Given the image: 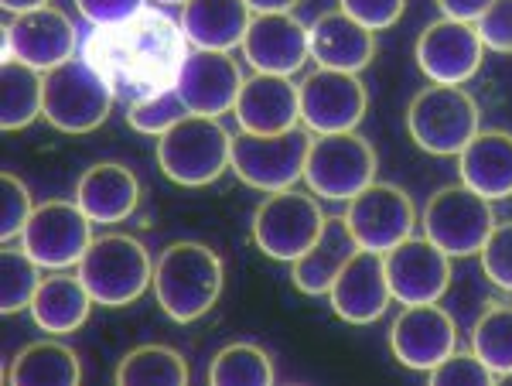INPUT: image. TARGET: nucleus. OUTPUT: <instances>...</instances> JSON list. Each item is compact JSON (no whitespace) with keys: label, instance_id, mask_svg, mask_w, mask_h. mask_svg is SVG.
<instances>
[{"label":"nucleus","instance_id":"nucleus-23","mask_svg":"<svg viewBox=\"0 0 512 386\" xmlns=\"http://www.w3.org/2000/svg\"><path fill=\"white\" fill-rule=\"evenodd\" d=\"M137 199H140V185L134 171L117 161H99L93 168H86L76 185L79 209L99 226L123 223L137 209Z\"/></svg>","mask_w":512,"mask_h":386},{"label":"nucleus","instance_id":"nucleus-35","mask_svg":"<svg viewBox=\"0 0 512 386\" xmlns=\"http://www.w3.org/2000/svg\"><path fill=\"white\" fill-rule=\"evenodd\" d=\"M427 383L431 386H492L495 373L475 352L454 349L448 359H441L434 369H427Z\"/></svg>","mask_w":512,"mask_h":386},{"label":"nucleus","instance_id":"nucleus-25","mask_svg":"<svg viewBox=\"0 0 512 386\" xmlns=\"http://www.w3.org/2000/svg\"><path fill=\"white\" fill-rule=\"evenodd\" d=\"M355 250H359V243H355L345 216H328V223H325V229H321L315 246L291 264L294 287L301 294H308V298H321V294H328L332 291V284L338 281V274H342V267L352 260Z\"/></svg>","mask_w":512,"mask_h":386},{"label":"nucleus","instance_id":"nucleus-43","mask_svg":"<svg viewBox=\"0 0 512 386\" xmlns=\"http://www.w3.org/2000/svg\"><path fill=\"white\" fill-rule=\"evenodd\" d=\"M7 14H24V11H38V7H48L52 0H0Z\"/></svg>","mask_w":512,"mask_h":386},{"label":"nucleus","instance_id":"nucleus-10","mask_svg":"<svg viewBox=\"0 0 512 386\" xmlns=\"http://www.w3.org/2000/svg\"><path fill=\"white\" fill-rule=\"evenodd\" d=\"M420 226H424L427 240L441 246L451 260L475 257V253H482V246L495 226L492 202L485 195H478L475 188H468L465 182L444 185L424 205Z\"/></svg>","mask_w":512,"mask_h":386},{"label":"nucleus","instance_id":"nucleus-5","mask_svg":"<svg viewBox=\"0 0 512 386\" xmlns=\"http://www.w3.org/2000/svg\"><path fill=\"white\" fill-rule=\"evenodd\" d=\"M79 277L96 305L127 308L154 284V264L147 246L123 233H106L89 243L79 260Z\"/></svg>","mask_w":512,"mask_h":386},{"label":"nucleus","instance_id":"nucleus-32","mask_svg":"<svg viewBox=\"0 0 512 386\" xmlns=\"http://www.w3.org/2000/svg\"><path fill=\"white\" fill-rule=\"evenodd\" d=\"M472 352L499 376L512 373V305H492L472 325Z\"/></svg>","mask_w":512,"mask_h":386},{"label":"nucleus","instance_id":"nucleus-11","mask_svg":"<svg viewBox=\"0 0 512 386\" xmlns=\"http://www.w3.org/2000/svg\"><path fill=\"white\" fill-rule=\"evenodd\" d=\"M93 243V219L79 209V202L52 199L31 212L21 233V246L41 270H65L79 264Z\"/></svg>","mask_w":512,"mask_h":386},{"label":"nucleus","instance_id":"nucleus-16","mask_svg":"<svg viewBox=\"0 0 512 386\" xmlns=\"http://www.w3.org/2000/svg\"><path fill=\"white\" fill-rule=\"evenodd\" d=\"M393 301L400 305H434L451 284V257L427 236H410L383 253Z\"/></svg>","mask_w":512,"mask_h":386},{"label":"nucleus","instance_id":"nucleus-22","mask_svg":"<svg viewBox=\"0 0 512 386\" xmlns=\"http://www.w3.org/2000/svg\"><path fill=\"white\" fill-rule=\"evenodd\" d=\"M308 38L311 59L318 62V69H338L359 76L376 59V31H369L366 24L349 18L342 7L318 14L308 28Z\"/></svg>","mask_w":512,"mask_h":386},{"label":"nucleus","instance_id":"nucleus-18","mask_svg":"<svg viewBox=\"0 0 512 386\" xmlns=\"http://www.w3.org/2000/svg\"><path fill=\"white\" fill-rule=\"evenodd\" d=\"M243 82V69L229 52H202V48H195L181 65L175 89L188 110L198 113V117H222V113L236 110Z\"/></svg>","mask_w":512,"mask_h":386},{"label":"nucleus","instance_id":"nucleus-3","mask_svg":"<svg viewBox=\"0 0 512 386\" xmlns=\"http://www.w3.org/2000/svg\"><path fill=\"white\" fill-rule=\"evenodd\" d=\"M158 164L164 178H171L181 188L212 185L233 164V137L219 117L188 113L168 134L158 137Z\"/></svg>","mask_w":512,"mask_h":386},{"label":"nucleus","instance_id":"nucleus-2","mask_svg":"<svg viewBox=\"0 0 512 386\" xmlns=\"http://www.w3.org/2000/svg\"><path fill=\"white\" fill-rule=\"evenodd\" d=\"M222 281H226V270L219 253L205 243L181 240L158 257L151 287L164 315L178 325H188L209 315L222 294Z\"/></svg>","mask_w":512,"mask_h":386},{"label":"nucleus","instance_id":"nucleus-12","mask_svg":"<svg viewBox=\"0 0 512 386\" xmlns=\"http://www.w3.org/2000/svg\"><path fill=\"white\" fill-rule=\"evenodd\" d=\"M369 93L355 72L315 69L301 82V127L311 134H345L366 117Z\"/></svg>","mask_w":512,"mask_h":386},{"label":"nucleus","instance_id":"nucleus-17","mask_svg":"<svg viewBox=\"0 0 512 386\" xmlns=\"http://www.w3.org/2000/svg\"><path fill=\"white\" fill-rule=\"evenodd\" d=\"M390 349L400 366L427 373L458 349V328L437 301L434 305H407L390 328Z\"/></svg>","mask_w":512,"mask_h":386},{"label":"nucleus","instance_id":"nucleus-31","mask_svg":"<svg viewBox=\"0 0 512 386\" xmlns=\"http://www.w3.org/2000/svg\"><path fill=\"white\" fill-rule=\"evenodd\" d=\"M212 386H270L274 383V363L253 342H233L219 349L209 366Z\"/></svg>","mask_w":512,"mask_h":386},{"label":"nucleus","instance_id":"nucleus-38","mask_svg":"<svg viewBox=\"0 0 512 386\" xmlns=\"http://www.w3.org/2000/svg\"><path fill=\"white\" fill-rule=\"evenodd\" d=\"M338 7L369 31H386L403 18L407 0H338Z\"/></svg>","mask_w":512,"mask_h":386},{"label":"nucleus","instance_id":"nucleus-1","mask_svg":"<svg viewBox=\"0 0 512 386\" xmlns=\"http://www.w3.org/2000/svg\"><path fill=\"white\" fill-rule=\"evenodd\" d=\"M188 55L181 24L147 7L127 21L99 24L82 45V59L127 103L175 86Z\"/></svg>","mask_w":512,"mask_h":386},{"label":"nucleus","instance_id":"nucleus-41","mask_svg":"<svg viewBox=\"0 0 512 386\" xmlns=\"http://www.w3.org/2000/svg\"><path fill=\"white\" fill-rule=\"evenodd\" d=\"M437 7H441L444 18L475 24L492 7V0H437Z\"/></svg>","mask_w":512,"mask_h":386},{"label":"nucleus","instance_id":"nucleus-37","mask_svg":"<svg viewBox=\"0 0 512 386\" xmlns=\"http://www.w3.org/2000/svg\"><path fill=\"white\" fill-rule=\"evenodd\" d=\"M478 257L485 277L502 291H512V223H495Z\"/></svg>","mask_w":512,"mask_h":386},{"label":"nucleus","instance_id":"nucleus-19","mask_svg":"<svg viewBox=\"0 0 512 386\" xmlns=\"http://www.w3.org/2000/svg\"><path fill=\"white\" fill-rule=\"evenodd\" d=\"M328 301L335 315L349 325H373L376 318H383L393 301L383 253L359 246L328 291Z\"/></svg>","mask_w":512,"mask_h":386},{"label":"nucleus","instance_id":"nucleus-14","mask_svg":"<svg viewBox=\"0 0 512 386\" xmlns=\"http://www.w3.org/2000/svg\"><path fill=\"white\" fill-rule=\"evenodd\" d=\"M345 223H349L355 243H359L362 250L386 253L414 236L417 212L403 188L373 182V185L362 188L355 199H349Z\"/></svg>","mask_w":512,"mask_h":386},{"label":"nucleus","instance_id":"nucleus-24","mask_svg":"<svg viewBox=\"0 0 512 386\" xmlns=\"http://www.w3.org/2000/svg\"><path fill=\"white\" fill-rule=\"evenodd\" d=\"M253 11L246 0H188L181 7V31L202 52H233L250 31Z\"/></svg>","mask_w":512,"mask_h":386},{"label":"nucleus","instance_id":"nucleus-33","mask_svg":"<svg viewBox=\"0 0 512 386\" xmlns=\"http://www.w3.org/2000/svg\"><path fill=\"white\" fill-rule=\"evenodd\" d=\"M41 267L31 260V253L14 250V246H4L0 250V311L4 315H14L21 308H31L38 287H41Z\"/></svg>","mask_w":512,"mask_h":386},{"label":"nucleus","instance_id":"nucleus-15","mask_svg":"<svg viewBox=\"0 0 512 386\" xmlns=\"http://www.w3.org/2000/svg\"><path fill=\"white\" fill-rule=\"evenodd\" d=\"M485 41L468 21H431L417 38V65L431 82L441 86H465L482 69Z\"/></svg>","mask_w":512,"mask_h":386},{"label":"nucleus","instance_id":"nucleus-26","mask_svg":"<svg viewBox=\"0 0 512 386\" xmlns=\"http://www.w3.org/2000/svg\"><path fill=\"white\" fill-rule=\"evenodd\" d=\"M458 171L461 182L489 202L512 199V134L478 130L458 154Z\"/></svg>","mask_w":512,"mask_h":386},{"label":"nucleus","instance_id":"nucleus-20","mask_svg":"<svg viewBox=\"0 0 512 386\" xmlns=\"http://www.w3.org/2000/svg\"><path fill=\"white\" fill-rule=\"evenodd\" d=\"M243 55L256 72L270 76H294L311 59L308 28L294 18V11L253 14L250 31L243 38Z\"/></svg>","mask_w":512,"mask_h":386},{"label":"nucleus","instance_id":"nucleus-29","mask_svg":"<svg viewBox=\"0 0 512 386\" xmlns=\"http://www.w3.org/2000/svg\"><path fill=\"white\" fill-rule=\"evenodd\" d=\"M0 123L4 130H24L45 117V72L18 59H4L0 72Z\"/></svg>","mask_w":512,"mask_h":386},{"label":"nucleus","instance_id":"nucleus-34","mask_svg":"<svg viewBox=\"0 0 512 386\" xmlns=\"http://www.w3.org/2000/svg\"><path fill=\"white\" fill-rule=\"evenodd\" d=\"M188 106L181 100V93L175 86L171 89H161L154 96H144L137 103H127V123L137 130V134H147V137H161L175 127L178 120L188 117Z\"/></svg>","mask_w":512,"mask_h":386},{"label":"nucleus","instance_id":"nucleus-6","mask_svg":"<svg viewBox=\"0 0 512 386\" xmlns=\"http://www.w3.org/2000/svg\"><path fill=\"white\" fill-rule=\"evenodd\" d=\"M328 216L321 212V202L315 192H270L267 199L256 205L253 212V243L267 253L270 260L294 264L297 257L315 246V240L325 229Z\"/></svg>","mask_w":512,"mask_h":386},{"label":"nucleus","instance_id":"nucleus-44","mask_svg":"<svg viewBox=\"0 0 512 386\" xmlns=\"http://www.w3.org/2000/svg\"><path fill=\"white\" fill-rule=\"evenodd\" d=\"M158 4H178V7H185L188 0H158Z\"/></svg>","mask_w":512,"mask_h":386},{"label":"nucleus","instance_id":"nucleus-28","mask_svg":"<svg viewBox=\"0 0 512 386\" xmlns=\"http://www.w3.org/2000/svg\"><path fill=\"white\" fill-rule=\"evenodd\" d=\"M82 380V366L76 349L55 339H41L24 346L11 359L7 383L11 386H76Z\"/></svg>","mask_w":512,"mask_h":386},{"label":"nucleus","instance_id":"nucleus-40","mask_svg":"<svg viewBox=\"0 0 512 386\" xmlns=\"http://www.w3.org/2000/svg\"><path fill=\"white\" fill-rule=\"evenodd\" d=\"M79 14L89 24H117L144 11V0H76Z\"/></svg>","mask_w":512,"mask_h":386},{"label":"nucleus","instance_id":"nucleus-42","mask_svg":"<svg viewBox=\"0 0 512 386\" xmlns=\"http://www.w3.org/2000/svg\"><path fill=\"white\" fill-rule=\"evenodd\" d=\"M297 0H246L253 14H280V11H294Z\"/></svg>","mask_w":512,"mask_h":386},{"label":"nucleus","instance_id":"nucleus-27","mask_svg":"<svg viewBox=\"0 0 512 386\" xmlns=\"http://www.w3.org/2000/svg\"><path fill=\"white\" fill-rule=\"evenodd\" d=\"M93 305V294L79 274H52L41 281L35 301H31V318L48 335H72L86 325Z\"/></svg>","mask_w":512,"mask_h":386},{"label":"nucleus","instance_id":"nucleus-36","mask_svg":"<svg viewBox=\"0 0 512 386\" xmlns=\"http://www.w3.org/2000/svg\"><path fill=\"white\" fill-rule=\"evenodd\" d=\"M0 192H4L0 195V236H4V243H11L14 236L24 233L35 205H31L28 185H24L18 175H11V171L0 175Z\"/></svg>","mask_w":512,"mask_h":386},{"label":"nucleus","instance_id":"nucleus-4","mask_svg":"<svg viewBox=\"0 0 512 386\" xmlns=\"http://www.w3.org/2000/svg\"><path fill=\"white\" fill-rule=\"evenodd\" d=\"M410 141L434 158H454L482 130V113L468 89L431 82L407 106Z\"/></svg>","mask_w":512,"mask_h":386},{"label":"nucleus","instance_id":"nucleus-45","mask_svg":"<svg viewBox=\"0 0 512 386\" xmlns=\"http://www.w3.org/2000/svg\"><path fill=\"white\" fill-rule=\"evenodd\" d=\"M495 383H506V386H512V373H509V376H499V380H495Z\"/></svg>","mask_w":512,"mask_h":386},{"label":"nucleus","instance_id":"nucleus-7","mask_svg":"<svg viewBox=\"0 0 512 386\" xmlns=\"http://www.w3.org/2000/svg\"><path fill=\"white\" fill-rule=\"evenodd\" d=\"M311 151V130L297 123L284 134H246L233 137V164L236 178L256 192H284L304 178V164Z\"/></svg>","mask_w":512,"mask_h":386},{"label":"nucleus","instance_id":"nucleus-13","mask_svg":"<svg viewBox=\"0 0 512 386\" xmlns=\"http://www.w3.org/2000/svg\"><path fill=\"white\" fill-rule=\"evenodd\" d=\"M76 45V24L52 4L14 14V21L4 28V59H18L38 72H52L76 59Z\"/></svg>","mask_w":512,"mask_h":386},{"label":"nucleus","instance_id":"nucleus-39","mask_svg":"<svg viewBox=\"0 0 512 386\" xmlns=\"http://www.w3.org/2000/svg\"><path fill=\"white\" fill-rule=\"evenodd\" d=\"M485 48L499 55H512V0H492V7L475 21Z\"/></svg>","mask_w":512,"mask_h":386},{"label":"nucleus","instance_id":"nucleus-9","mask_svg":"<svg viewBox=\"0 0 512 386\" xmlns=\"http://www.w3.org/2000/svg\"><path fill=\"white\" fill-rule=\"evenodd\" d=\"M117 93L86 59H69L45 72V120L62 134H89L103 127Z\"/></svg>","mask_w":512,"mask_h":386},{"label":"nucleus","instance_id":"nucleus-21","mask_svg":"<svg viewBox=\"0 0 512 386\" xmlns=\"http://www.w3.org/2000/svg\"><path fill=\"white\" fill-rule=\"evenodd\" d=\"M233 117L246 134H284L301 123V86L291 76L256 72L243 82Z\"/></svg>","mask_w":512,"mask_h":386},{"label":"nucleus","instance_id":"nucleus-30","mask_svg":"<svg viewBox=\"0 0 512 386\" xmlns=\"http://www.w3.org/2000/svg\"><path fill=\"white\" fill-rule=\"evenodd\" d=\"M192 373L171 346H140L130 349L117 366L120 386H188Z\"/></svg>","mask_w":512,"mask_h":386},{"label":"nucleus","instance_id":"nucleus-8","mask_svg":"<svg viewBox=\"0 0 512 386\" xmlns=\"http://www.w3.org/2000/svg\"><path fill=\"white\" fill-rule=\"evenodd\" d=\"M379 158L373 144L355 130L345 134H318L311 137L308 164H304V182L308 192L328 202H349L366 185L376 182Z\"/></svg>","mask_w":512,"mask_h":386}]
</instances>
